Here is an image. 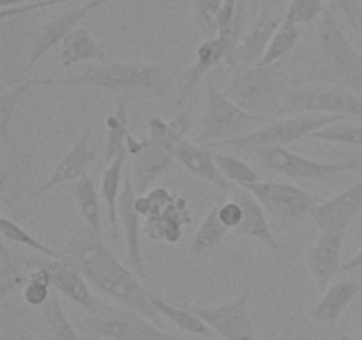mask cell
Wrapping results in <instances>:
<instances>
[{
	"mask_svg": "<svg viewBox=\"0 0 362 340\" xmlns=\"http://www.w3.org/2000/svg\"><path fill=\"white\" fill-rule=\"evenodd\" d=\"M28 266L21 261V255H13L7 250L6 243L0 246V296L6 300L11 293L21 287L28 280Z\"/></svg>",
	"mask_w": 362,
	"mask_h": 340,
	"instance_id": "1f68e13d",
	"label": "cell"
},
{
	"mask_svg": "<svg viewBox=\"0 0 362 340\" xmlns=\"http://www.w3.org/2000/svg\"><path fill=\"white\" fill-rule=\"evenodd\" d=\"M21 261L28 266V269H34L35 266H42L49 271L52 275L53 289L66 296L67 300L74 301L78 307L87 310L88 314H95L101 305V300L95 298L92 293L90 283L85 278L83 273L78 269L76 264L69 261L67 257L62 259H49V257H27L21 255Z\"/></svg>",
	"mask_w": 362,
	"mask_h": 340,
	"instance_id": "4fadbf2b",
	"label": "cell"
},
{
	"mask_svg": "<svg viewBox=\"0 0 362 340\" xmlns=\"http://www.w3.org/2000/svg\"><path fill=\"white\" fill-rule=\"evenodd\" d=\"M357 269H362V248L359 251H357L356 255H354L350 261H346L345 264H343L341 268V273H350V271H357Z\"/></svg>",
	"mask_w": 362,
	"mask_h": 340,
	"instance_id": "bcb514c9",
	"label": "cell"
},
{
	"mask_svg": "<svg viewBox=\"0 0 362 340\" xmlns=\"http://www.w3.org/2000/svg\"><path fill=\"white\" fill-rule=\"evenodd\" d=\"M108 2L110 0H87V2L81 4V6L57 14L53 20H49L46 25H42L41 30L35 35L34 42H32L30 55H28L27 64H25L23 67L25 73L34 69V67L41 62L42 57L48 55L57 45H62L64 39L78 27V23H80L81 20H85V18H87L88 14L94 13L98 7L105 6V4Z\"/></svg>",
	"mask_w": 362,
	"mask_h": 340,
	"instance_id": "9a60e30c",
	"label": "cell"
},
{
	"mask_svg": "<svg viewBox=\"0 0 362 340\" xmlns=\"http://www.w3.org/2000/svg\"><path fill=\"white\" fill-rule=\"evenodd\" d=\"M30 2H34V0H0V6H2V9H11V7L25 6V4Z\"/></svg>",
	"mask_w": 362,
	"mask_h": 340,
	"instance_id": "7dc6e473",
	"label": "cell"
},
{
	"mask_svg": "<svg viewBox=\"0 0 362 340\" xmlns=\"http://www.w3.org/2000/svg\"><path fill=\"white\" fill-rule=\"evenodd\" d=\"M290 87L281 60L272 66L235 67L225 94L247 112L271 117L281 113L283 98Z\"/></svg>",
	"mask_w": 362,
	"mask_h": 340,
	"instance_id": "277c9868",
	"label": "cell"
},
{
	"mask_svg": "<svg viewBox=\"0 0 362 340\" xmlns=\"http://www.w3.org/2000/svg\"><path fill=\"white\" fill-rule=\"evenodd\" d=\"M345 119L346 117L343 115H325V113H320V115H313V113L286 115L283 119L274 120V123H269L262 130H255L251 133L243 135V137L232 138V140L218 142V144H212L209 147H233L243 152H257L260 149L278 147V145L285 147L286 144H293L300 138H308L315 131Z\"/></svg>",
	"mask_w": 362,
	"mask_h": 340,
	"instance_id": "8992f818",
	"label": "cell"
},
{
	"mask_svg": "<svg viewBox=\"0 0 362 340\" xmlns=\"http://www.w3.org/2000/svg\"><path fill=\"white\" fill-rule=\"evenodd\" d=\"M175 158L177 162L182 163L193 176L207 181V183H211L212 186H216L218 190L226 191L230 188V181L223 176L218 163H216L214 152L207 151V149L200 147V145L193 144V142L184 138V140L177 145Z\"/></svg>",
	"mask_w": 362,
	"mask_h": 340,
	"instance_id": "603a6c76",
	"label": "cell"
},
{
	"mask_svg": "<svg viewBox=\"0 0 362 340\" xmlns=\"http://www.w3.org/2000/svg\"><path fill=\"white\" fill-rule=\"evenodd\" d=\"M300 38V28L299 23H296L293 20L285 16L283 23L279 25V28L276 30L274 38H272L271 45H269L267 53H265L264 60H262V66H272V64H278L292 52L297 46Z\"/></svg>",
	"mask_w": 362,
	"mask_h": 340,
	"instance_id": "836d02e7",
	"label": "cell"
},
{
	"mask_svg": "<svg viewBox=\"0 0 362 340\" xmlns=\"http://www.w3.org/2000/svg\"><path fill=\"white\" fill-rule=\"evenodd\" d=\"M85 326L105 340H186L159 328L131 308L101 300L98 312L88 314Z\"/></svg>",
	"mask_w": 362,
	"mask_h": 340,
	"instance_id": "52a82bcc",
	"label": "cell"
},
{
	"mask_svg": "<svg viewBox=\"0 0 362 340\" xmlns=\"http://www.w3.org/2000/svg\"><path fill=\"white\" fill-rule=\"evenodd\" d=\"M0 234H2L4 241H14V243H20L23 244V246L32 248V250L37 251V254L42 255V257H49V259L66 257L64 250H53V248L46 246L42 241L35 239L32 234H28L23 227L18 225L14 220L7 218L6 215L0 218Z\"/></svg>",
	"mask_w": 362,
	"mask_h": 340,
	"instance_id": "e575fe53",
	"label": "cell"
},
{
	"mask_svg": "<svg viewBox=\"0 0 362 340\" xmlns=\"http://www.w3.org/2000/svg\"><path fill=\"white\" fill-rule=\"evenodd\" d=\"M90 128L81 133V137L74 142L73 147L62 156L57 166L53 169V172L49 174L48 179L41 184V186L35 188L30 193V197H35V195L46 193V191L53 190L59 184L69 183V181H78L81 176L87 174L88 165L98 158V151L90 147Z\"/></svg>",
	"mask_w": 362,
	"mask_h": 340,
	"instance_id": "ac0fdd59",
	"label": "cell"
},
{
	"mask_svg": "<svg viewBox=\"0 0 362 340\" xmlns=\"http://www.w3.org/2000/svg\"><path fill=\"white\" fill-rule=\"evenodd\" d=\"M346 232L320 234L308 250V268L320 290L331 283L338 273H341V254L345 246Z\"/></svg>",
	"mask_w": 362,
	"mask_h": 340,
	"instance_id": "d6986e66",
	"label": "cell"
},
{
	"mask_svg": "<svg viewBox=\"0 0 362 340\" xmlns=\"http://www.w3.org/2000/svg\"><path fill=\"white\" fill-rule=\"evenodd\" d=\"M147 195L151 198L152 211L145 218L144 232L154 241L179 243L186 225L193 222L187 200L163 186L148 190Z\"/></svg>",
	"mask_w": 362,
	"mask_h": 340,
	"instance_id": "30bf717a",
	"label": "cell"
},
{
	"mask_svg": "<svg viewBox=\"0 0 362 340\" xmlns=\"http://www.w3.org/2000/svg\"><path fill=\"white\" fill-rule=\"evenodd\" d=\"M69 0H34L30 4H25V6H18V7H11V9H2L0 13V18L2 20H7L11 16H21V14H30L34 11L39 9H48V7H55L60 6V4H66Z\"/></svg>",
	"mask_w": 362,
	"mask_h": 340,
	"instance_id": "ee69618b",
	"label": "cell"
},
{
	"mask_svg": "<svg viewBox=\"0 0 362 340\" xmlns=\"http://www.w3.org/2000/svg\"><path fill=\"white\" fill-rule=\"evenodd\" d=\"M148 140L158 142V144L166 145V147L177 151V145L186 138V135L189 133L191 123L189 117L186 112L179 113L177 117H173L172 120H166L163 117H151L148 119Z\"/></svg>",
	"mask_w": 362,
	"mask_h": 340,
	"instance_id": "f546056e",
	"label": "cell"
},
{
	"mask_svg": "<svg viewBox=\"0 0 362 340\" xmlns=\"http://www.w3.org/2000/svg\"><path fill=\"white\" fill-rule=\"evenodd\" d=\"M129 117H127V99L117 98L115 110L106 117V138L103 149V162L108 165L120 154L127 152L129 137Z\"/></svg>",
	"mask_w": 362,
	"mask_h": 340,
	"instance_id": "484cf974",
	"label": "cell"
},
{
	"mask_svg": "<svg viewBox=\"0 0 362 340\" xmlns=\"http://www.w3.org/2000/svg\"><path fill=\"white\" fill-rule=\"evenodd\" d=\"M359 32L362 34V20H361V28H359Z\"/></svg>",
	"mask_w": 362,
	"mask_h": 340,
	"instance_id": "f907efd6",
	"label": "cell"
},
{
	"mask_svg": "<svg viewBox=\"0 0 362 340\" xmlns=\"http://www.w3.org/2000/svg\"><path fill=\"white\" fill-rule=\"evenodd\" d=\"M138 191L134 188L131 170L127 169L124 177L122 193L119 198V220L122 223L124 239H126V254L129 259L131 269L141 275L144 273V255H141V216L134 208Z\"/></svg>",
	"mask_w": 362,
	"mask_h": 340,
	"instance_id": "ffe728a7",
	"label": "cell"
},
{
	"mask_svg": "<svg viewBox=\"0 0 362 340\" xmlns=\"http://www.w3.org/2000/svg\"><path fill=\"white\" fill-rule=\"evenodd\" d=\"M214 159L218 163L219 170L223 172V176L230 181V183L240 184V186H247V184H253L257 181H260L257 170L251 165H247L246 162H243L240 158H235L233 154H226V152H214Z\"/></svg>",
	"mask_w": 362,
	"mask_h": 340,
	"instance_id": "74e56055",
	"label": "cell"
},
{
	"mask_svg": "<svg viewBox=\"0 0 362 340\" xmlns=\"http://www.w3.org/2000/svg\"><path fill=\"white\" fill-rule=\"evenodd\" d=\"M327 9H331L336 16H338V13H341L343 16L346 18V21H349L356 30L361 28L362 9L356 0H329Z\"/></svg>",
	"mask_w": 362,
	"mask_h": 340,
	"instance_id": "b9f144b4",
	"label": "cell"
},
{
	"mask_svg": "<svg viewBox=\"0 0 362 340\" xmlns=\"http://www.w3.org/2000/svg\"><path fill=\"white\" fill-rule=\"evenodd\" d=\"M327 7L324 6V0H290L286 18L293 20L296 23H310L324 14Z\"/></svg>",
	"mask_w": 362,
	"mask_h": 340,
	"instance_id": "60d3db41",
	"label": "cell"
},
{
	"mask_svg": "<svg viewBox=\"0 0 362 340\" xmlns=\"http://www.w3.org/2000/svg\"><path fill=\"white\" fill-rule=\"evenodd\" d=\"M228 227H225V223L219 220V205H214L194 232L189 251L193 255H205L218 250L228 236Z\"/></svg>",
	"mask_w": 362,
	"mask_h": 340,
	"instance_id": "f1b7e54d",
	"label": "cell"
},
{
	"mask_svg": "<svg viewBox=\"0 0 362 340\" xmlns=\"http://www.w3.org/2000/svg\"><path fill=\"white\" fill-rule=\"evenodd\" d=\"M223 6V0H193L194 23L205 39L216 38V16Z\"/></svg>",
	"mask_w": 362,
	"mask_h": 340,
	"instance_id": "ab89813d",
	"label": "cell"
},
{
	"mask_svg": "<svg viewBox=\"0 0 362 340\" xmlns=\"http://www.w3.org/2000/svg\"><path fill=\"white\" fill-rule=\"evenodd\" d=\"M74 198L80 209L81 222L87 223L92 230L103 234L101 227V204H99L98 188L88 174L81 176L74 184Z\"/></svg>",
	"mask_w": 362,
	"mask_h": 340,
	"instance_id": "4dcf8cb0",
	"label": "cell"
},
{
	"mask_svg": "<svg viewBox=\"0 0 362 340\" xmlns=\"http://www.w3.org/2000/svg\"><path fill=\"white\" fill-rule=\"evenodd\" d=\"M30 87H34V81L27 80L20 85H14L9 91H4L0 96V138H2V142L6 140L7 133H9L11 120H13L18 105Z\"/></svg>",
	"mask_w": 362,
	"mask_h": 340,
	"instance_id": "f35d334b",
	"label": "cell"
},
{
	"mask_svg": "<svg viewBox=\"0 0 362 340\" xmlns=\"http://www.w3.org/2000/svg\"><path fill=\"white\" fill-rule=\"evenodd\" d=\"M244 188L257 197L265 211L283 220H304L320 204L310 191L290 183L257 181Z\"/></svg>",
	"mask_w": 362,
	"mask_h": 340,
	"instance_id": "7c38bea8",
	"label": "cell"
},
{
	"mask_svg": "<svg viewBox=\"0 0 362 340\" xmlns=\"http://www.w3.org/2000/svg\"><path fill=\"white\" fill-rule=\"evenodd\" d=\"M243 205L237 200H230L219 205V220H221V222L225 223V227H228V229L235 230L237 227L240 225V222H243Z\"/></svg>",
	"mask_w": 362,
	"mask_h": 340,
	"instance_id": "f6af8a7d",
	"label": "cell"
},
{
	"mask_svg": "<svg viewBox=\"0 0 362 340\" xmlns=\"http://www.w3.org/2000/svg\"><path fill=\"white\" fill-rule=\"evenodd\" d=\"M42 321H45L48 340H80L76 329L73 328L66 312H64L57 290L52 294L48 303L42 307Z\"/></svg>",
	"mask_w": 362,
	"mask_h": 340,
	"instance_id": "d6a6232c",
	"label": "cell"
},
{
	"mask_svg": "<svg viewBox=\"0 0 362 340\" xmlns=\"http://www.w3.org/2000/svg\"><path fill=\"white\" fill-rule=\"evenodd\" d=\"M170 66L147 62H112L88 67L83 73L64 78L32 80L34 85L105 89L126 99H159L172 85Z\"/></svg>",
	"mask_w": 362,
	"mask_h": 340,
	"instance_id": "3957f363",
	"label": "cell"
},
{
	"mask_svg": "<svg viewBox=\"0 0 362 340\" xmlns=\"http://www.w3.org/2000/svg\"><path fill=\"white\" fill-rule=\"evenodd\" d=\"M250 2V9L253 14H258V7H260L262 0H247Z\"/></svg>",
	"mask_w": 362,
	"mask_h": 340,
	"instance_id": "c3c4849f",
	"label": "cell"
},
{
	"mask_svg": "<svg viewBox=\"0 0 362 340\" xmlns=\"http://www.w3.org/2000/svg\"><path fill=\"white\" fill-rule=\"evenodd\" d=\"M240 0H223V6L219 9L218 16H216V30H218V38L225 35L226 32L232 27L233 20L237 16V11H239Z\"/></svg>",
	"mask_w": 362,
	"mask_h": 340,
	"instance_id": "7bdbcfd3",
	"label": "cell"
},
{
	"mask_svg": "<svg viewBox=\"0 0 362 340\" xmlns=\"http://www.w3.org/2000/svg\"><path fill=\"white\" fill-rule=\"evenodd\" d=\"M52 275L42 266H35L28 273V280L23 287V301L30 307H45L52 298Z\"/></svg>",
	"mask_w": 362,
	"mask_h": 340,
	"instance_id": "8d00e7d4",
	"label": "cell"
},
{
	"mask_svg": "<svg viewBox=\"0 0 362 340\" xmlns=\"http://www.w3.org/2000/svg\"><path fill=\"white\" fill-rule=\"evenodd\" d=\"M362 211V179L329 200L320 202L311 212L320 234L349 232Z\"/></svg>",
	"mask_w": 362,
	"mask_h": 340,
	"instance_id": "2e32d148",
	"label": "cell"
},
{
	"mask_svg": "<svg viewBox=\"0 0 362 340\" xmlns=\"http://www.w3.org/2000/svg\"><path fill=\"white\" fill-rule=\"evenodd\" d=\"M59 59L64 67L80 62H105L106 52L87 28L76 27L60 45Z\"/></svg>",
	"mask_w": 362,
	"mask_h": 340,
	"instance_id": "d4e9b609",
	"label": "cell"
},
{
	"mask_svg": "<svg viewBox=\"0 0 362 340\" xmlns=\"http://www.w3.org/2000/svg\"><path fill=\"white\" fill-rule=\"evenodd\" d=\"M267 120L269 117L244 110L225 92L219 91L212 81H209L205 89V110L198 142L212 145L218 142L232 140L251 133V128H257L258 124Z\"/></svg>",
	"mask_w": 362,
	"mask_h": 340,
	"instance_id": "5b68a950",
	"label": "cell"
},
{
	"mask_svg": "<svg viewBox=\"0 0 362 340\" xmlns=\"http://www.w3.org/2000/svg\"><path fill=\"white\" fill-rule=\"evenodd\" d=\"M325 113L362 119V96L349 89L331 85H293L285 92L281 113L303 115V113Z\"/></svg>",
	"mask_w": 362,
	"mask_h": 340,
	"instance_id": "ba28073f",
	"label": "cell"
},
{
	"mask_svg": "<svg viewBox=\"0 0 362 340\" xmlns=\"http://www.w3.org/2000/svg\"><path fill=\"white\" fill-rule=\"evenodd\" d=\"M235 200L243 205V222L240 225L237 227L233 232L237 236H243V237H253V239L260 241L264 243L265 246H269L271 250L279 251V241L276 239L274 232L271 230L269 227V220L267 215H265V209L260 202L257 200L253 193L243 188V190H237L235 193Z\"/></svg>",
	"mask_w": 362,
	"mask_h": 340,
	"instance_id": "44dd1931",
	"label": "cell"
},
{
	"mask_svg": "<svg viewBox=\"0 0 362 340\" xmlns=\"http://www.w3.org/2000/svg\"><path fill=\"white\" fill-rule=\"evenodd\" d=\"M226 60V46L223 42V39L219 38H211L205 39L204 42H200L194 52V60L186 71V76H184V85L179 92V98L175 101V108L184 105L187 98H189L191 92L194 91L198 84H200L202 78L212 69V67L218 66L219 62Z\"/></svg>",
	"mask_w": 362,
	"mask_h": 340,
	"instance_id": "7402d4cb",
	"label": "cell"
},
{
	"mask_svg": "<svg viewBox=\"0 0 362 340\" xmlns=\"http://www.w3.org/2000/svg\"><path fill=\"white\" fill-rule=\"evenodd\" d=\"M64 254L78 266L98 293L112 298L120 307L131 308L151 321H158L159 314L148 301V290L138 282L133 271L113 255L103 239V234H98L81 222L71 234Z\"/></svg>",
	"mask_w": 362,
	"mask_h": 340,
	"instance_id": "6da1fadb",
	"label": "cell"
},
{
	"mask_svg": "<svg viewBox=\"0 0 362 340\" xmlns=\"http://www.w3.org/2000/svg\"><path fill=\"white\" fill-rule=\"evenodd\" d=\"M283 20H285V16H276L269 7L258 11L253 27L244 34L235 53H233V59L228 66L230 69L258 66L264 60L269 45H271L272 38H274L279 25L283 23Z\"/></svg>",
	"mask_w": 362,
	"mask_h": 340,
	"instance_id": "e0dca14e",
	"label": "cell"
},
{
	"mask_svg": "<svg viewBox=\"0 0 362 340\" xmlns=\"http://www.w3.org/2000/svg\"><path fill=\"white\" fill-rule=\"evenodd\" d=\"M194 312L205 324L225 340H258L253 317L250 312V289L218 307H198L187 301L180 303Z\"/></svg>",
	"mask_w": 362,
	"mask_h": 340,
	"instance_id": "8fae6325",
	"label": "cell"
},
{
	"mask_svg": "<svg viewBox=\"0 0 362 340\" xmlns=\"http://www.w3.org/2000/svg\"><path fill=\"white\" fill-rule=\"evenodd\" d=\"M255 156H257L258 163L265 169L299 181L331 179L339 174L362 169V162L359 158L343 159V162H318V159L297 154V152L281 147V145L260 149V151L255 152Z\"/></svg>",
	"mask_w": 362,
	"mask_h": 340,
	"instance_id": "9c48e42d",
	"label": "cell"
},
{
	"mask_svg": "<svg viewBox=\"0 0 362 340\" xmlns=\"http://www.w3.org/2000/svg\"><path fill=\"white\" fill-rule=\"evenodd\" d=\"M296 84L331 85L362 96V55L331 9H325L320 16L313 57Z\"/></svg>",
	"mask_w": 362,
	"mask_h": 340,
	"instance_id": "7a4b0ae2",
	"label": "cell"
},
{
	"mask_svg": "<svg viewBox=\"0 0 362 340\" xmlns=\"http://www.w3.org/2000/svg\"><path fill=\"white\" fill-rule=\"evenodd\" d=\"M356 340H362V332L359 333V335H357V339Z\"/></svg>",
	"mask_w": 362,
	"mask_h": 340,
	"instance_id": "681fc988",
	"label": "cell"
},
{
	"mask_svg": "<svg viewBox=\"0 0 362 340\" xmlns=\"http://www.w3.org/2000/svg\"><path fill=\"white\" fill-rule=\"evenodd\" d=\"M126 162L127 152L113 159L103 170L101 177V195L105 198L106 211H108V222L113 230V237H117V220H119V198L122 193L124 177H126Z\"/></svg>",
	"mask_w": 362,
	"mask_h": 340,
	"instance_id": "4316f807",
	"label": "cell"
},
{
	"mask_svg": "<svg viewBox=\"0 0 362 340\" xmlns=\"http://www.w3.org/2000/svg\"><path fill=\"white\" fill-rule=\"evenodd\" d=\"M359 293L361 283L357 280H341L332 283L320 301L311 308V317L325 324H336Z\"/></svg>",
	"mask_w": 362,
	"mask_h": 340,
	"instance_id": "cb8c5ba5",
	"label": "cell"
},
{
	"mask_svg": "<svg viewBox=\"0 0 362 340\" xmlns=\"http://www.w3.org/2000/svg\"><path fill=\"white\" fill-rule=\"evenodd\" d=\"M148 301L154 307V310L158 312L161 317L168 319L173 324L177 326L182 332L191 333V335L197 336H211V328L198 317L194 312L187 310L186 307H182L180 303H172V301H166L165 298L158 296V294L151 293L148 290Z\"/></svg>",
	"mask_w": 362,
	"mask_h": 340,
	"instance_id": "83f0119b",
	"label": "cell"
},
{
	"mask_svg": "<svg viewBox=\"0 0 362 340\" xmlns=\"http://www.w3.org/2000/svg\"><path fill=\"white\" fill-rule=\"evenodd\" d=\"M308 138L315 142H324V144H346L362 147V124L338 120L331 126L315 131Z\"/></svg>",
	"mask_w": 362,
	"mask_h": 340,
	"instance_id": "d590c367",
	"label": "cell"
},
{
	"mask_svg": "<svg viewBox=\"0 0 362 340\" xmlns=\"http://www.w3.org/2000/svg\"><path fill=\"white\" fill-rule=\"evenodd\" d=\"M127 154L133 156L131 177L138 193H147L152 184L165 176L175 162V151L152 140H138L129 133Z\"/></svg>",
	"mask_w": 362,
	"mask_h": 340,
	"instance_id": "5bb4252c",
	"label": "cell"
}]
</instances>
